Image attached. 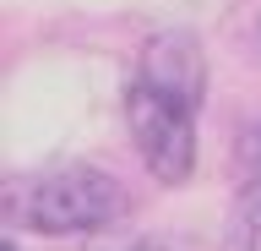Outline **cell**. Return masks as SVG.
Instances as JSON below:
<instances>
[{
	"instance_id": "cell-1",
	"label": "cell",
	"mask_w": 261,
	"mask_h": 251,
	"mask_svg": "<svg viewBox=\"0 0 261 251\" xmlns=\"http://www.w3.org/2000/svg\"><path fill=\"white\" fill-rule=\"evenodd\" d=\"M125 213H130V191L109 169H87V164L49 169L22 191H11V218H22V230L38 235H98L125 224Z\"/></svg>"
},
{
	"instance_id": "cell-2",
	"label": "cell",
	"mask_w": 261,
	"mask_h": 251,
	"mask_svg": "<svg viewBox=\"0 0 261 251\" xmlns=\"http://www.w3.org/2000/svg\"><path fill=\"white\" fill-rule=\"evenodd\" d=\"M125 126L130 142L142 153V164L152 169V180L163 186H185L196 175V109L169 99L147 82L125 87Z\"/></svg>"
},
{
	"instance_id": "cell-3",
	"label": "cell",
	"mask_w": 261,
	"mask_h": 251,
	"mask_svg": "<svg viewBox=\"0 0 261 251\" xmlns=\"http://www.w3.org/2000/svg\"><path fill=\"white\" fill-rule=\"evenodd\" d=\"M136 82H147V87H158V93H169V99L201 109V99H207V50L191 33L169 28V33H158L142 50Z\"/></svg>"
},
{
	"instance_id": "cell-4",
	"label": "cell",
	"mask_w": 261,
	"mask_h": 251,
	"mask_svg": "<svg viewBox=\"0 0 261 251\" xmlns=\"http://www.w3.org/2000/svg\"><path fill=\"white\" fill-rule=\"evenodd\" d=\"M234 251H261V175H250L234 202Z\"/></svg>"
},
{
	"instance_id": "cell-5",
	"label": "cell",
	"mask_w": 261,
	"mask_h": 251,
	"mask_svg": "<svg viewBox=\"0 0 261 251\" xmlns=\"http://www.w3.org/2000/svg\"><path fill=\"white\" fill-rule=\"evenodd\" d=\"M250 50H256V60H261V17L250 22Z\"/></svg>"
},
{
	"instance_id": "cell-6",
	"label": "cell",
	"mask_w": 261,
	"mask_h": 251,
	"mask_svg": "<svg viewBox=\"0 0 261 251\" xmlns=\"http://www.w3.org/2000/svg\"><path fill=\"white\" fill-rule=\"evenodd\" d=\"M0 251H22V246H16V240H6V246H0Z\"/></svg>"
}]
</instances>
